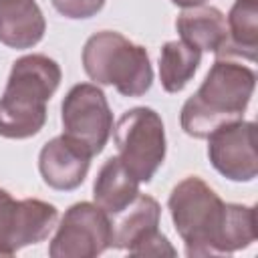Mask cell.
Segmentation results:
<instances>
[{
    "instance_id": "1",
    "label": "cell",
    "mask_w": 258,
    "mask_h": 258,
    "mask_svg": "<svg viewBox=\"0 0 258 258\" xmlns=\"http://www.w3.org/2000/svg\"><path fill=\"white\" fill-rule=\"evenodd\" d=\"M167 208L189 258L232 254L256 240L254 206L226 204L198 175H187L171 189Z\"/></svg>"
},
{
    "instance_id": "2",
    "label": "cell",
    "mask_w": 258,
    "mask_h": 258,
    "mask_svg": "<svg viewBox=\"0 0 258 258\" xmlns=\"http://www.w3.org/2000/svg\"><path fill=\"white\" fill-rule=\"evenodd\" d=\"M254 87V69L234 56H216L200 89L181 107V129L189 137L208 139L218 127L242 121Z\"/></svg>"
},
{
    "instance_id": "3",
    "label": "cell",
    "mask_w": 258,
    "mask_h": 258,
    "mask_svg": "<svg viewBox=\"0 0 258 258\" xmlns=\"http://www.w3.org/2000/svg\"><path fill=\"white\" fill-rule=\"evenodd\" d=\"M60 79L58 62L46 54L32 52L16 58L0 97V137L28 139L40 133L46 123V103Z\"/></svg>"
},
{
    "instance_id": "4",
    "label": "cell",
    "mask_w": 258,
    "mask_h": 258,
    "mask_svg": "<svg viewBox=\"0 0 258 258\" xmlns=\"http://www.w3.org/2000/svg\"><path fill=\"white\" fill-rule=\"evenodd\" d=\"M83 69L97 85H111L123 97H141L151 89L153 69L145 46L121 32L101 30L83 46Z\"/></svg>"
},
{
    "instance_id": "5",
    "label": "cell",
    "mask_w": 258,
    "mask_h": 258,
    "mask_svg": "<svg viewBox=\"0 0 258 258\" xmlns=\"http://www.w3.org/2000/svg\"><path fill=\"white\" fill-rule=\"evenodd\" d=\"M113 135L121 163L139 181L149 183L167 151L165 127L159 113L151 107H133L117 119Z\"/></svg>"
},
{
    "instance_id": "6",
    "label": "cell",
    "mask_w": 258,
    "mask_h": 258,
    "mask_svg": "<svg viewBox=\"0 0 258 258\" xmlns=\"http://www.w3.org/2000/svg\"><path fill=\"white\" fill-rule=\"evenodd\" d=\"M62 135L75 139L95 157L113 131V113L105 93L95 83H79L69 89L60 103Z\"/></svg>"
},
{
    "instance_id": "7",
    "label": "cell",
    "mask_w": 258,
    "mask_h": 258,
    "mask_svg": "<svg viewBox=\"0 0 258 258\" xmlns=\"http://www.w3.org/2000/svg\"><path fill=\"white\" fill-rule=\"evenodd\" d=\"M111 248V218L91 202L73 204L48 244L50 258H95Z\"/></svg>"
},
{
    "instance_id": "8",
    "label": "cell",
    "mask_w": 258,
    "mask_h": 258,
    "mask_svg": "<svg viewBox=\"0 0 258 258\" xmlns=\"http://www.w3.org/2000/svg\"><path fill=\"white\" fill-rule=\"evenodd\" d=\"M58 210L42 200H14L0 187V256H12L20 248L48 238L56 226Z\"/></svg>"
},
{
    "instance_id": "9",
    "label": "cell",
    "mask_w": 258,
    "mask_h": 258,
    "mask_svg": "<svg viewBox=\"0 0 258 258\" xmlns=\"http://www.w3.org/2000/svg\"><path fill=\"white\" fill-rule=\"evenodd\" d=\"M208 159L230 181H252L258 175L256 123L234 121L208 135Z\"/></svg>"
},
{
    "instance_id": "10",
    "label": "cell",
    "mask_w": 258,
    "mask_h": 258,
    "mask_svg": "<svg viewBox=\"0 0 258 258\" xmlns=\"http://www.w3.org/2000/svg\"><path fill=\"white\" fill-rule=\"evenodd\" d=\"M91 153L87 147L67 135H56L46 141L38 153V171L44 183L58 191L77 189L91 167Z\"/></svg>"
},
{
    "instance_id": "11",
    "label": "cell",
    "mask_w": 258,
    "mask_h": 258,
    "mask_svg": "<svg viewBox=\"0 0 258 258\" xmlns=\"http://www.w3.org/2000/svg\"><path fill=\"white\" fill-rule=\"evenodd\" d=\"M161 208L151 196L139 194L127 208L113 214L111 220V248L127 250L129 254L147 238L159 232Z\"/></svg>"
},
{
    "instance_id": "12",
    "label": "cell",
    "mask_w": 258,
    "mask_h": 258,
    "mask_svg": "<svg viewBox=\"0 0 258 258\" xmlns=\"http://www.w3.org/2000/svg\"><path fill=\"white\" fill-rule=\"evenodd\" d=\"M46 30L36 0H0V42L8 48H32Z\"/></svg>"
},
{
    "instance_id": "13",
    "label": "cell",
    "mask_w": 258,
    "mask_h": 258,
    "mask_svg": "<svg viewBox=\"0 0 258 258\" xmlns=\"http://www.w3.org/2000/svg\"><path fill=\"white\" fill-rule=\"evenodd\" d=\"M175 30L183 42L196 46L202 52H218L228 42L226 16L216 6L198 4L183 8L175 18Z\"/></svg>"
},
{
    "instance_id": "14",
    "label": "cell",
    "mask_w": 258,
    "mask_h": 258,
    "mask_svg": "<svg viewBox=\"0 0 258 258\" xmlns=\"http://www.w3.org/2000/svg\"><path fill=\"white\" fill-rule=\"evenodd\" d=\"M139 179L121 163V159L109 157L93 183V200L99 208H103L109 216L127 208L139 196Z\"/></svg>"
},
{
    "instance_id": "15",
    "label": "cell",
    "mask_w": 258,
    "mask_h": 258,
    "mask_svg": "<svg viewBox=\"0 0 258 258\" xmlns=\"http://www.w3.org/2000/svg\"><path fill=\"white\" fill-rule=\"evenodd\" d=\"M228 42L216 52V56H234L256 60L258 50V0H236L226 18Z\"/></svg>"
},
{
    "instance_id": "16",
    "label": "cell",
    "mask_w": 258,
    "mask_h": 258,
    "mask_svg": "<svg viewBox=\"0 0 258 258\" xmlns=\"http://www.w3.org/2000/svg\"><path fill=\"white\" fill-rule=\"evenodd\" d=\"M202 62V50L179 40H169L159 52V81L163 91L179 93L194 79Z\"/></svg>"
},
{
    "instance_id": "17",
    "label": "cell",
    "mask_w": 258,
    "mask_h": 258,
    "mask_svg": "<svg viewBox=\"0 0 258 258\" xmlns=\"http://www.w3.org/2000/svg\"><path fill=\"white\" fill-rule=\"evenodd\" d=\"M54 10L71 20H85L103 10L105 0H50Z\"/></svg>"
},
{
    "instance_id": "18",
    "label": "cell",
    "mask_w": 258,
    "mask_h": 258,
    "mask_svg": "<svg viewBox=\"0 0 258 258\" xmlns=\"http://www.w3.org/2000/svg\"><path fill=\"white\" fill-rule=\"evenodd\" d=\"M175 6H181V8H189V6H198V4H204L206 0H171Z\"/></svg>"
}]
</instances>
